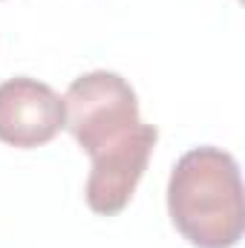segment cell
<instances>
[{
  "instance_id": "6da1fadb",
  "label": "cell",
  "mask_w": 245,
  "mask_h": 248,
  "mask_svg": "<svg viewBox=\"0 0 245 248\" xmlns=\"http://www.w3.org/2000/svg\"><path fill=\"white\" fill-rule=\"evenodd\" d=\"M168 211L190 246L234 248L245 231L237 159L219 147L187 150L168 182Z\"/></svg>"
},
{
  "instance_id": "7a4b0ae2",
  "label": "cell",
  "mask_w": 245,
  "mask_h": 248,
  "mask_svg": "<svg viewBox=\"0 0 245 248\" xmlns=\"http://www.w3.org/2000/svg\"><path fill=\"white\" fill-rule=\"evenodd\" d=\"M63 127L72 133V139L84 147L90 159L122 141L127 133L141 124L136 90L119 72L107 69H95L75 78L63 95Z\"/></svg>"
},
{
  "instance_id": "3957f363",
  "label": "cell",
  "mask_w": 245,
  "mask_h": 248,
  "mask_svg": "<svg viewBox=\"0 0 245 248\" xmlns=\"http://www.w3.org/2000/svg\"><path fill=\"white\" fill-rule=\"evenodd\" d=\"M159 130L153 124H138L122 141L110 144L107 150L92 156V170L87 176V205L101 217H116L133 199L136 185L141 182L147 162L153 156Z\"/></svg>"
},
{
  "instance_id": "277c9868",
  "label": "cell",
  "mask_w": 245,
  "mask_h": 248,
  "mask_svg": "<svg viewBox=\"0 0 245 248\" xmlns=\"http://www.w3.org/2000/svg\"><path fill=\"white\" fill-rule=\"evenodd\" d=\"M63 98L38 78H9L0 84V141L29 150L52 141L63 130Z\"/></svg>"
}]
</instances>
